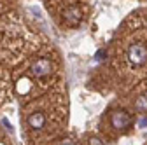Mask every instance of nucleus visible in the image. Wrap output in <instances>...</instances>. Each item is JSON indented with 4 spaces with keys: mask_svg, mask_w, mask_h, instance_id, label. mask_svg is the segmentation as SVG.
I'll list each match as a JSON object with an SVG mask.
<instances>
[{
    "mask_svg": "<svg viewBox=\"0 0 147 145\" xmlns=\"http://www.w3.org/2000/svg\"><path fill=\"white\" fill-rule=\"evenodd\" d=\"M128 60H130V63L135 65V66L144 65L147 61V47L144 44H133L130 49H128Z\"/></svg>",
    "mask_w": 147,
    "mask_h": 145,
    "instance_id": "obj_1",
    "label": "nucleus"
},
{
    "mask_svg": "<svg viewBox=\"0 0 147 145\" xmlns=\"http://www.w3.org/2000/svg\"><path fill=\"white\" fill-rule=\"evenodd\" d=\"M110 122H112V126L116 130L119 131H124L131 126V115L124 112V110H116L112 112V115H110Z\"/></svg>",
    "mask_w": 147,
    "mask_h": 145,
    "instance_id": "obj_2",
    "label": "nucleus"
},
{
    "mask_svg": "<svg viewBox=\"0 0 147 145\" xmlns=\"http://www.w3.org/2000/svg\"><path fill=\"white\" fill-rule=\"evenodd\" d=\"M63 21L68 26H77L81 23V9L77 5H70L63 11Z\"/></svg>",
    "mask_w": 147,
    "mask_h": 145,
    "instance_id": "obj_3",
    "label": "nucleus"
},
{
    "mask_svg": "<svg viewBox=\"0 0 147 145\" xmlns=\"http://www.w3.org/2000/svg\"><path fill=\"white\" fill-rule=\"evenodd\" d=\"M30 72H32L35 77H46V75L51 74V61L49 60H37L32 65Z\"/></svg>",
    "mask_w": 147,
    "mask_h": 145,
    "instance_id": "obj_4",
    "label": "nucleus"
},
{
    "mask_svg": "<svg viewBox=\"0 0 147 145\" xmlns=\"http://www.w3.org/2000/svg\"><path fill=\"white\" fill-rule=\"evenodd\" d=\"M28 124H30V128L33 130H42L44 128V124H46V115L42 112H35L28 117Z\"/></svg>",
    "mask_w": 147,
    "mask_h": 145,
    "instance_id": "obj_5",
    "label": "nucleus"
},
{
    "mask_svg": "<svg viewBox=\"0 0 147 145\" xmlns=\"http://www.w3.org/2000/svg\"><path fill=\"white\" fill-rule=\"evenodd\" d=\"M18 93H20V95H26L28 91H30V81L28 79H21L20 82H18Z\"/></svg>",
    "mask_w": 147,
    "mask_h": 145,
    "instance_id": "obj_6",
    "label": "nucleus"
},
{
    "mask_svg": "<svg viewBox=\"0 0 147 145\" xmlns=\"http://www.w3.org/2000/svg\"><path fill=\"white\" fill-rule=\"evenodd\" d=\"M137 108H138V110H142V112H145L147 110V98H140L137 101Z\"/></svg>",
    "mask_w": 147,
    "mask_h": 145,
    "instance_id": "obj_7",
    "label": "nucleus"
},
{
    "mask_svg": "<svg viewBox=\"0 0 147 145\" xmlns=\"http://www.w3.org/2000/svg\"><path fill=\"white\" fill-rule=\"evenodd\" d=\"M105 54H107V52H105L103 49L98 51V52H96V61H103V60H105Z\"/></svg>",
    "mask_w": 147,
    "mask_h": 145,
    "instance_id": "obj_8",
    "label": "nucleus"
},
{
    "mask_svg": "<svg viewBox=\"0 0 147 145\" xmlns=\"http://www.w3.org/2000/svg\"><path fill=\"white\" fill-rule=\"evenodd\" d=\"M91 143H96V145H100V143H102V142H100V140H98V138H91Z\"/></svg>",
    "mask_w": 147,
    "mask_h": 145,
    "instance_id": "obj_9",
    "label": "nucleus"
},
{
    "mask_svg": "<svg viewBox=\"0 0 147 145\" xmlns=\"http://www.w3.org/2000/svg\"><path fill=\"white\" fill-rule=\"evenodd\" d=\"M140 126H147V119H144V121L140 122Z\"/></svg>",
    "mask_w": 147,
    "mask_h": 145,
    "instance_id": "obj_10",
    "label": "nucleus"
}]
</instances>
